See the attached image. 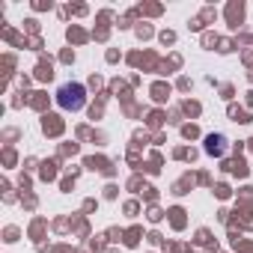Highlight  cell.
I'll return each instance as SVG.
<instances>
[{
    "label": "cell",
    "mask_w": 253,
    "mask_h": 253,
    "mask_svg": "<svg viewBox=\"0 0 253 253\" xmlns=\"http://www.w3.org/2000/svg\"><path fill=\"white\" fill-rule=\"evenodd\" d=\"M57 104H60L63 110H81V107L86 104V89H84V84H63V86L57 89Z\"/></svg>",
    "instance_id": "cell-1"
},
{
    "label": "cell",
    "mask_w": 253,
    "mask_h": 253,
    "mask_svg": "<svg viewBox=\"0 0 253 253\" xmlns=\"http://www.w3.org/2000/svg\"><path fill=\"white\" fill-rule=\"evenodd\" d=\"M206 152L214 155V158H220V155L229 152V140H226L223 134H209V137H206Z\"/></svg>",
    "instance_id": "cell-2"
}]
</instances>
